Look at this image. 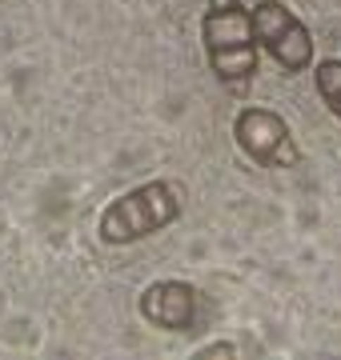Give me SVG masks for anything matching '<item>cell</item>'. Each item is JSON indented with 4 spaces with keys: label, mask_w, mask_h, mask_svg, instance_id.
<instances>
[{
    "label": "cell",
    "mask_w": 341,
    "mask_h": 360,
    "mask_svg": "<svg viewBox=\"0 0 341 360\" xmlns=\"http://www.w3.org/2000/svg\"><path fill=\"white\" fill-rule=\"evenodd\" d=\"M253 16V37L269 56H273L285 77H297L314 65V37L302 25V16L285 8L281 0H257L249 8Z\"/></svg>",
    "instance_id": "obj_2"
},
{
    "label": "cell",
    "mask_w": 341,
    "mask_h": 360,
    "mask_svg": "<svg viewBox=\"0 0 341 360\" xmlns=\"http://www.w3.org/2000/svg\"><path fill=\"white\" fill-rule=\"evenodd\" d=\"M233 136L241 144V153L269 168H293L302 160V148L293 144V132L277 112L269 108H245L233 120Z\"/></svg>",
    "instance_id": "obj_3"
},
{
    "label": "cell",
    "mask_w": 341,
    "mask_h": 360,
    "mask_svg": "<svg viewBox=\"0 0 341 360\" xmlns=\"http://www.w3.org/2000/svg\"><path fill=\"white\" fill-rule=\"evenodd\" d=\"M314 77H317V92H321V101H326L329 112L341 120V60H317Z\"/></svg>",
    "instance_id": "obj_6"
},
{
    "label": "cell",
    "mask_w": 341,
    "mask_h": 360,
    "mask_svg": "<svg viewBox=\"0 0 341 360\" xmlns=\"http://www.w3.org/2000/svg\"><path fill=\"white\" fill-rule=\"evenodd\" d=\"M201 40H205L209 56H217V52H237V49H249V44H257L249 8H245L241 0H213L209 13H205V20H201Z\"/></svg>",
    "instance_id": "obj_5"
},
{
    "label": "cell",
    "mask_w": 341,
    "mask_h": 360,
    "mask_svg": "<svg viewBox=\"0 0 341 360\" xmlns=\"http://www.w3.org/2000/svg\"><path fill=\"white\" fill-rule=\"evenodd\" d=\"M177 217H181V196H177V188L165 184V180H149L141 188L117 196L101 212L97 232H101L105 245H137L144 236L169 229Z\"/></svg>",
    "instance_id": "obj_1"
},
{
    "label": "cell",
    "mask_w": 341,
    "mask_h": 360,
    "mask_svg": "<svg viewBox=\"0 0 341 360\" xmlns=\"http://www.w3.org/2000/svg\"><path fill=\"white\" fill-rule=\"evenodd\" d=\"M141 316L165 333H185L197 316V292L185 281H157L141 292Z\"/></svg>",
    "instance_id": "obj_4"
}]
</instances>
